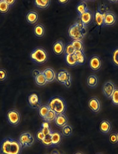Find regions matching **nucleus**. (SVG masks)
<instances>
[{
    "label": "nucleus",
    "instance_id": "obj_42",
    "mask_svg": "<svg viewBox=\"0 0 118 154\" xmlns=\"http://www.w3.org/2000/svg\"><path fill=\"white\" fill-rule=\"evenodd\" d=\"M5 1L7 3V4L10 6V8H12V7L15 5L16 2V0H10V1L9 0H5Z\"/></svg>",
    "mask_w": 118,
    "mask_h": 154
},
{
    "label": "nucleus",
    "instance_id": "obj_45",
    "mask_svg": "<svg viewBox=\"0 0 118 154\" xmlns=\"http://www.w3.org/2000/svg\"><path fill=\"white\" fill-rule=\"evenodd\" d=\"M110 3H118V1H109Z\"/></svg>",
    "mask_w": 118,
    "mask_h": 154
},
{
    "label": "nucleus",
    "instance_id": "obj_33",
    "mask_svg": "<svg viewBox=\"0 0 118 154\" xmlns=\"http://www.w3.org/2000/svg\"><path fill=\"white\" fill-rule=\"evenodd\" d=\"M73 132V128L72 125H66L63 128H62V134L64 137H70L72 135Z\"/></svg>",
    "mask_w": 118,
    "mask_h": 154
},
{
    "label": "nucleus",
    "instance_id": "obj_28",
    "mask_svg": "<svg viewBox=\"0 0 118 154\" xmlns=\"http://www.w3.org/2000/svg\"><path fill=\"white\" fill-rule=\"evenodd\" d=\"M72 44L74 46L75 51H84L85 46L83 44V41L81 40H72Z\"/></svg>",
    "mask_w": 118,
    "mask_h": 154
},
{
    "label": "nucleus",
    "instance_id": "obj_19",
    "mask_svg": "<svg viewBox=\"0 0 118 154\" xmlns=\"http://www.w3.org/2000/svg\"><path fill=\"white\" fill-rule=\"evenodd\" d=\"M51 139H52V147L56 148V147L60 146L63 140V136L62 133L58 131H53L51 134Z\"/></svg>",
    "mask_w": 118,
    "mask_h": 154
},
{
    "label": "nucleus",
    "instance_id": "obj_21",
    "mask_svg": "<svg viewBox=\"0 0 118 154\" xmlns=\"http://www.w3.org/2000/svg\"><path fill=\"white\" fill-rule=\"evenodd\" d=\"M104 15H105V12H102L100 7H99L97 11L94 14V20L96 26L99 28L104 26Z\"/></svg>",
    "mask_w": 118,
    "mask_h": 154
},
{
    "label": "nucleus",
    "instance_id": "obj_5",
    "mask_svg": "<svg viewBox=\"0 0 118 154\" xmlns=\"http://www.w3.org/2000/svg\"><path fill=\"white\" fill-rule=\"evenodd\" d=\"M72 75L67 70L61 69L57 72L56 81L60 85L64 86L66 88H70L72 85Z\"/></svg>",
    "mask_w": 118,
    "mask_h": 154
},
{
    "label": "nucleus",
    "instance_id": "obj_23",
    "mask_svg": "<svg viewBox=\"0 0 118 154\" xmlns=\"http://www.w3.org/2000/svg\"><path fill=\"white\" fill-rule=\"evenodd\" d=\"M55 125L58 128H63L64 126L68 125V117L65 114L62 115H57L56 119L54 121Z\"/></svg>",
    "mask_w": 118,
    "mask_h": 154
},
{
    "label": "nucleus",
    "instance_id": "obj_37",
    "mask_svg": "<svg viewBox=\"0 0 118 154\" xmlns=\"http://www.w3.org/2000/svg\"><path fill=\"white\" fill-rule=\"evenodd\" d=\"M111 102L114 106H118V87H116L115 90L111 97Z\"/></svg>",
    "mask_w": 118,
    "mask_h": 154
},
{
    "label": "nucleus",
    "instance_id": "obj_40",
    "mask_svg": "<svg viewBox=\"0 0 118 154\" xmlns=\"http://www.w3.org/2000/svg\"><path fill=\"white\" fill-rule=\"evenodd\" d=\"M44 138H45V135L43 133V132L41 131V129L40 128L39 130H38L36 133V139L37 140V142H39L41 143Z\"/></svg>",
    "mask_w": 118,
    "mask_h": 154
},
{
    "label": "nucleus",
    "instance_id": "obj_46",
    "mask_svg": "<svg viewBox=\"0 0 118 154\" xmlns=\"http://www.w3.org/2000/svg\"><path fill=\"white\" fill-rule=\"evenodd\" d=\"M117 134V144H118V131L116 132Z\"/></svg>",
    "mask_w": 118,
    "mask_h": 154
},
{
    "label": "nucleus",
    "instance_id": "obj_6",
    "mask_svg": "<svg viewBox=\"0 0 118 154\" xmlns=\"http://www.w3.org/2000/svg\"><path fill=\"white\" fill-rule=\"evenodd\" d=\"M6 119L8 123L12 127H17L21 121V115L19 110L16 109H11L7 111L6 113Z\"/></svg>",
    "mask_w": 118,
    "mask_h": 154
},
{
    "label": "nucleus",
    "instance_id": "obj_10",
    "mask_svg": "<svg viewBox=\"0 0 118 154\" xmlns=\"http://www.w3.org/2000/svg\"><path fill=\"white\" fill-rule=\"evenodd\" d=\"M32 76L34 77V82L38 87H44L47 85V81L42 71L34 69L32 71Z\"/></svg>",
    "mask_w": 118,
    "mask_h": 154
},
{
    "label": "nucleus",
    "instance_id": "obj_25",
    "mask_svg": "<svg viewBox=\"0 0 118 154\" xmlns=\"http://www.w3.org/2000/svg\"><path fill=\"white\" fill-rule=\"evenodd\" d=\"M51 2L50 0H35L34 1V5L38 9L46 10L50 6Z\"/></svg>",
    "mask_w": 118,
    "mask_h": 154
},
{
    "label": "nucleus",
    "instance_id": "obj_9",
    "mask_svg": "<svg viewBox=\"0 0 118 154\" xmlns=\"http://www.w3.org/2000/svg\"><path fill=\"white\" fill-rule=\"evenodd\" d=\"M87 106L89 110L94 114L99 113L102 108L100 100H99V97L96 96H93L90 97L88 100Z\"/></svg>",
    "mask_w": 118,
    "mask_h": 154
},
{
    "label": "nucleus",
    "instance_id": "obj_31",
    "mask_svg": "<svg viewBox=\"0 0 118 154\" xmlns=\"http://www.w3.org/2000/svg\"><path fill=\"white\" fill-rule=\"evenodd\" d=\"M77 57L78 65H83L86 62V56L84 51H75V53Z\"/></svg>",
    "mask_w": 118,
    "mask_h": 154
},
{
    "label": "nucleus",
    "instance_id": "obj_30",
    "mask_svg": "<svg viewBox=\"0 0 118 154\" xmlns=\"http://www.w3.org/2000/svg\"><path fill=\"white\" fill-rule=\"evenodd\" d=\"M40 129L41 131L43 132L45 136L51 134L52 132H53V131H52L49 122H46V121H43V123L41 124Z\"/></svg>",
    "mask_w": 118,
    "mask_h": 154
},
{
    "label": "nucleus",
    "instance_id": "obj_8",
    "mask_svg": "<svg viewBox=\"0 0 118 154\" xmlns=\"http://www.w3.org/2000/svg\"><path fill=\"white\" fill-rule=\"evenodd\" d=\"M103 65V61L102 58L98 55H92L89 59L88 61V66L89 68L91 69V71L96 72H99L102 69Z\"/></svg>",
    "mask_w": 118,
    "mask_h": 154
},
{
    "label": "nucleus",
    "instance_id": "obj_36",
    "mask_svg": "<svg viewBox=\"0 0 118 154\" xmlns=\"http://www.w3.org/2000/svg\"><path fill=\"white\" fill-rule=\"evenodd\" d=\"M57 117V114L55 113L54 111H53L52 110H50V111L49 112V113L47 114V115L46 116V117L44 119L43 121H46L48 122H53L55 121V119H56Z\"/></svg>",
    "mask_w": 118,
    "mask_h": 154
},
{
    "label": "nucleus",
    "instance_id": "obj_13",
    "mask_svg": "<svg viewBox=\"0 0 118 154\" xmlns=\"http://www.w3.org/2000/svg\"><path fill=\"white\" fill-rule=\"evenodd\" d=\"M117 18L112 11H106L104 15V26H113L117 23Z\"/></svg>",
    "mask_w": 118,
    "mask_h": 154
},
{
    "label": "nucleus",
    "instance_id": "obj_41",
    "mask_svg": "<svg viewBox=\"0 0 118 154\" xmlns=\"http://www.w3.org/2000/svg\"><path fill=\"white\" fill-rule=\"evenodd\" d=\"M57 3H58L59 5H67L68 3L70 2V1H69V0H58V1H57Z\"/></svg>",
    "mask_w": 118,
    "mask_h": 154
},
{
    "label": "nucleus",
    "instance_id": "obj_48",
    "mask_svg": "<svg viewBox=\"0 0 118 154\" xmlns=\"http://www.w3.org/2000/svg\"><path fill=\"white\" fill-rule=\"evenodd\" d=\"M0 1H1V0H0Z\"/></svg>",
    "mask_w": 118,
    "mask_h": 154
},
{
    "label": "nucleus",
    "instance_id": "obj_16",
    "mask_svg": "<svg viewBox=\"0 0 118 154\" xmlns=\"http://www.w3.org/2000/svg\"><path fill=\"white\" fill-rule=\"evenodd\" d=\"M40 19V15L35 10H30L26 13V22L30 25H35Z\"/></svg>",
    "mask_w": 118,
    "mask_h": 154
},
{
    "label": "nucleus",
    "instance_id": "obj_3",
    "mask_svg": "<svg viewBox=\"0 0 118 154\" xmlns=\"http://www.w3.org/2000/svg\"><path fill=\"white\" fill-rule=\"evenodd\" d=\"M47 105L50 109L54 111L57 115L65 114L67 110V104L65 100L59 96L51 97L47 101Z\"/></svg>",
    "mask_w": 118,
    "mask_h": 154
},
{
    "label": "nucleus",
    "instance_id": "obj_11",
    "mask_svg": "<svg viewBox=\"0 0 118 154\" xmlns=\"http://www.w3.org/2000/svg\"><path fill=\"white\" fill-rule=\"evenodd\" d=\"M116 88V86L112 81L108 80L103 84L102 87V91L103 95L106 99L110 100L112 94Z\"/></svg>",
    "mask_w": 118,
    "mask_h": 154
},
{
    "label": "nucleus",
    "instance_id": "obj_27",
    "mask_svg": "<svg viewBox=\"0 0 118 154\" xmlns=\"http://www.w3.org/2000/svg\"><path fill=\"white\" fill-rule=\"evenodd\" d=\"M50 108L47 104H41L39 109H37V113L39 114L40 117L44 120V119L46 117L49 112L50 111Z\"/></svg>",
    "mask_w": 118,
    "mask_h": 154
},
{
    "label": "nucleus",
    "instance_id": "obj_39",
    "mask_svg": "<svg viewBox=\"0 0 118 154\" xmlns=\"http://www.w3.org/2000/svg\"><path fill=\"white\" fill-rule=\"evenodd\" d=\"M109 142L112 145L117 144V134L115 132H112L110 133L108 137Z\"/></svg>",
    "mask_w": 118,
    "mask_h": 154
},
{
    "label": "nucleus",
    "instance_id": "obj_22",
    "mask_svg": "<svg viewBox=\"0 0 118 154\" xmlns=\"http://www.w3.org/2000/svg\"><path fill=\"white\" fill-rule=\"evenodd\" d=\"M33 33L36 38H42L45 36L46 33V28L42 24H37L34 26L33 29Z\"/></svg>",
    "mask_w": 118,
    "mask_h": 154
},
{
    "label": "nucleus",
    "instance_id": "obj_43",
    "mask_svg": "<svg viewBox=\"0 0 118 154\" xmlns=\"http://www.w3.org/2000/svg\"><path fill=\"white\" fill-rule=\"evenodd\" d=\"M51 154H60V153H59L57 150H54V151L52 152Z\"/></svg>",
    "mask_w": 118,
    "mask_h": 154
},
{
    "label": "nucleus",
    "instance_id": "obj_20",
    "mask_svg": "<svg viewBox=\"0 0 118 154\" xmlns=\"http://www.w3.org/2000/svg\"><path fill=\"white\" fill-rule=\"evenodd\" d=\"M64 62L69 68H74L78 65L75 54L64 55Z\"/></svg>",
    "mask_w": 118,
    "mask_h": 154
},
{
    "label": "nucleus",
    "instance_id": "obj_1",
    "mask_svg": "<svg viewBox=\"0 0 118 154\" xmlns=\"http://www.w3.org/2000/svg\"><path fill=\"white\" fill-rule=\"evenodd\" d=\"M22 147L18 140L7 137L0 143V154H21Z\"/></svg>",
    "mask_w": 118,
    "mask_h": 154
},
{
    "label": "nucleus",
    "instance_id": "obj_24",
    "mask_svg": "<svg viewBox=\"0 0 118 154\" xmlns=\"http://www.w3.org/2000/svg\"><path fill=\"white\" fill-rule=\"evenodd\" d=\"M87 85L89 88H95L99 83V79L97 75L95 74L89 75L87 79Z\"/></svg>",
    "mask_w": 118,
    "mask_h": 154
},
{
    "label": "nucleus",
    "instance_id": "obj_17",
    "mask_svg": "<svg viewBox=\"0 0 118 154\" xmlns=\"http://www.w3.org/2000/svg\"><path fill=\"white\" fill-rule=\"evenodd\" d=\"M112 125L111 122L106 119H104L101 121H100L99 129L100 132L103 135H107L110 134L112 131Z\"/></svg>",
    "mask_w": 118,
    "mask_h": 154
},
{
    "label": "nucleus",
    "instance_id": "obj_14",
    "mask_svg": "<svg viewBox=\"0 0 118 154\" xmlns=\"http://www.w3.org/2000/svg\"><path fill=\"white\" fill-rule=\"evenodd\" d=\"M27 102L30 108L34 109H38L41 106L40 97L36 93L31 94L28 96Z\"/></svg>",
    "mask_w": 118,
    "mask_h": 154
},
{
    "label": "nucleus",
    "instance_id": "obj_29",
    "mask_svg": "<svg viewBox=\"0 0 118 154\" xmlns=\"http://www.w3.org/2000/svg\"><path fill=\"white\" fill-rule=\"evenodd\" d=\"M110 58L112 65L118 69V46L113 49Z\"/></svg>",
    "mask_w": 118,
    "mask_h": 154
},
{
    "label": "nucleus",
    "instance_id": "obj_4",
    "mask_svg": "<svg viewBox=\"0 0 118 154\" xmlns=\"http://www.w3.org/2000/svg\"><path fill=\"white\" fill-rule=\"evenodd\" d=\"M85 35V27L83 25L79 18L76 19L75 23L73 24L68 29V36L72 40H83Z\"/></svg>",
    "mask_w": 118,
    "mask_h": 154
},
{
    "label": "nucleus",
    "instance_id": "obj_44",
    "mask_svg": "<svg viewBox=\"0 0 118 154\" xmlns=\"http://www.w3.org/2000/svg\"><path fill=\"white\" fill-rule=\"evenodd\" d=\"M74 154H84L83 153L81 152H76L75 153H74Z\"/></svg>",
    "mask_w": 118,
    "mask_h": 154
},
{
    "label": "nucleus",
    "instance_id": "obj_38",
    "mask_svg": "<svg viewBox=\"0 0 118 154\" xmlns=\"http://www.w3.org/2000/svg\"><path fill=\"white\" fill-rule=\"evenodd\" d=\"M8 79V72L5 69H0V82H3Z\"/></svg>",
    "mask_w": 118,
    "mask_h": 154
},
{
    "label": "nucleus",
    "instance_id": "obj_15",
    "mask_svg": "<svg viewBox=\"0 0 118 154\" xmlns=\"http://www.w3.org/2000/svg\"><path fill=\"white\" fill-rule=\"evenodd\" d=\"M78 18L83 25L86 27L90 25L94 20V13L91 10L89 9L85 13L82 14L81 16L78 17Z\"/></svg>",
    "mask_w": 118,
    "mask_h": 154
},
{
    "label": "nucleus",
    "instance_id": "obj_47",
    "mask_svg": "<svg viewBox=\"0 0 118 154\" xmlns=\"http://www.w3.org/2000/svg\"><path fill=\"white\" fill-rule=\"evenodd\" d=\"M96 154H103V153H97Z\"/></svg>",
    "mask_w": 118,
    "mask_h": 154
},
{
    "label": "nucleus",
    "instance_id": "obj_32",
    "mask_svg": "<svg viewBox=\"0 0 118 154\" xmlns=\"http://www.w3.org/2000/svg\"><path fill=\"white\" fill-rule=\"evenodd\" d=\"M10 6L7 3L5 0H1L0 1V14L1 15H6L10 10Z\"/></svg>",
    "mask_w": 118,
    "mask_h": 154
},
{
    "label": "nucleus",
    "instance_id": "obj_18",
    "mask_svg": "<svg viewBox=\"0 0 118 154\" xmlns=\"http://www.w3.org/2000/svg\"><path fill=\"white\" fill-rule=\"evenodd\" d=\"M43 75L46 77L47 81L48 83L53 82L56 80L57 72H55L53 68L48 66V67L45 68L42 71Z\"/></svg>",
    "mask_w": 118,
    "mask_h": 154
},
{
    "label": "nucleus",
    "instance_id": "obj_34",
    "mask_svg": "<svg viewBox=\"0 0 118 154\" xmlns=\"http://www.w3.org/2000/svg\"><path fill=\"white\" fill-rule=\"evenodd\" d=\"M41 144L46 148H51L52 146V139H51V134H49L45 136V138L41 142Z\"/></svg>",
    "mask_w": 118,
    "mask_h": 154
},
{
    "label": "nucleus",
    "instance_id": "obj_26",
    "mask_svg": "<svg viewBox=\"0 0 118 154\" xmlns=\"http://www.w3.org/2000/svg\"><path fill=\"white\" fill-rule=\"evenodd\" d=\"M89 9L87 5L85 2H79L75 6V11L78 13V17L81 16L82 14L85 13Z\"/></svg>",
    "mask_w": 118,
    "mask_h": 154
},
{
    "label": "nucleus",
    "instance_id": "obj_12",
    "mask_svg": "<svg viewBox=\"0 0 118 154\" xmlns=\"http://www.w3.org/2000/svg\"><path fill=\"white\" fill-rule=\"evenodd\" d=\"M51 50L53 54L57 57H60L63 55L65 51V44L63 40H58L55 41L52 45Z\"/></svg>",
    "mask_w": 118,
    "mask_h": 154
},
{
    "label": "nucleus",
    "instance_id": "obj_7",
    "mask_svg": "<svg viewBox=\"0 0 118 154\" xmlns=\"http://www.w3.org/2000/svg\"><path fill=\"white\" fill-rule=\"evenodd\" d=\"M17 140L22 146V148L32 146L35 142V138L34 137V136L30 132L27 131L22 132Z\"/></svg>",
    "mask_w": 118,
    "mask_h": 154
},
{
    "label": "nucleus",
    "instance_id": "obj_35",
    "mask_svg": "<svg viewBox=\"0 0 118 154\" xmlns=\"http://www.w3.org/2000/svg\"><path fill=\"white\" fill-rule=\"evenodd\" d=\"M75 53V50L73 46L72 42H68L66 44H65V51L64 55H72Z\"/></svg>",
    "mask_w": 118,
    "mask_h": 154
},
{
    "label": "nucleus",
    "instance_id": "obj_2",
    "mask_svg": "<svg viewBox=\"0 0 118 154\" xmlns=\"http://www.w3.org/2000/svg\"><path fill=\"white\" fill-rule=\"evenodd\" d=\"M30 61L37 65H43L48 61L49 55L43 47L37 46L31 51L29 54Z\"/></svg>",
    "mask_w": 118,
    "mask_h": 154
}]
</instances>
